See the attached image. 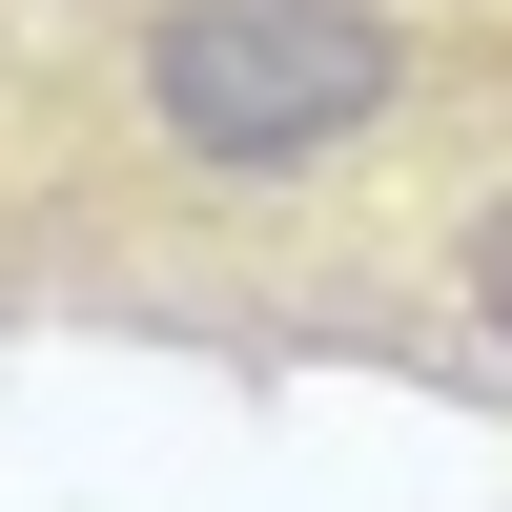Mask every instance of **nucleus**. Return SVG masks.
<instances>
[{"mask_svg":"<svg viewBox=\"0 0 512 512\" xmlns=\"http://www.w3.org/2000/svg\"><path fill=\"white\" fill-rule=\"evenodd\" d=\"M410 21L390 0H144L123 21V123L185 185H308V164L390 144Z\"/></svg>","mask_w":512,"mask_h":512,"instance_id":"f257e3e1","label":"nucleus"},{"mask_svg":"<svg viewBox=\"0 0 512 512\" xmlns=\"http://www.w3.org/2000/svg\"><path fill=\"white\" fill-rule=\"evenodd\" d=\"M472 349H492V369H512V185H492V205H472Z\"/></svg>","mask_w":512,"mask_h":512,"instance_id":"f03ea898","label":"nucleus"}]
</instances>
